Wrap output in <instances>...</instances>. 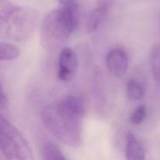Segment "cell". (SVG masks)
Wrapping results in <instances>:
<instances>
[{
    "label": "cell",
    "instance_id": "cell-1",
    "mask_svg": "<svg viewBox=\"0 0 160 160\" xmlns=\"http://www.w3.org/2000/svg\"><path fill=\"white\" fill-rule=\"evenodd\" d=\"M85 113L78 108L61 100L56 105L42 109L41 117L46 129L61 143L78 148L82 143V123Z\"/></svg>",
    "mask_w": 160,
    "mask_h": 160
},
{
    "label": "cell",
    "instance_id": "cell-2",
    "mask_svg": "<svg viewBox=\"0 0 160 160\" xmlns=\"http://www.w3.org/2000/svg\"><path fill=\"white\" fill-rule=\"evenodd\" d=\"M78 24L77 2L62 6L48 12L42 26V39L45 46L56 48L70 38Z\"/></svg>",
    "mask_w": 160,
    "mask_h": 160
},
{
    "label": "cell",
    "instance_id": "cell-3",
    "mask_svg": "<svg viewBox=\"0 0 160 160\" xmlns=\"http://www.w3.org/2000/svg\"><path fill=\"white\" fill-rule=\"evenodd\" d=\"M37 21V13L32 9L16 6L8 0L0 2L2 35L14 40H25L32 34Z\"/></svg>",
    "mask_w": 160,
    "mask_h": 160
},
{
    "label": "cell",
    "instance_id": "cell-4",
    "mask_svg": "<svg viewBox=\"0 0 160 160\" xmlns=\"http://www.w3.org/2000/svg\"><path fill=\"white\" fill-rule=\"evenodd\" d=\"M0 148L5 160H34L29 142L2 114L0 117Z\"/></svg>",
    "mask_w": 160,
    "mask_h": 160
},
{
    "label": "cell",
    "instance_id": "cell-5",
    "mask_svg": "<svg viewBox=\"0 0 160 160\" xmlns=\"http://www.w3.org/2000/svg\"><path fill=\"white\" fill-rule=\"evenodd\" d=\"M78 68L77 53L70 48H63L59 56L58 78L60 81H68L73 78Z\"/></svg>",
    "mask_w": 160,
    "mask_h": 160
},
{
    "label": "cell",
    "instance_id": "cell-6",
    "mask_svg": "<svg viewBox=\"0 0 160 160\" xmlns=\"http://www.w3.org/2000/svg\"><path fill=\"white\" fill-rule=\"evenodd\" d=\"M106 64L112 74L121 77L128 71L129 59L126 52L120 48H114L108 52L106 58Z\"/></svg>",
    "mask_w": 160,
    "mask_h": 160
},
{
    "label": "cell",
    "instance_id": "cell-7",
    "mask_svg": "<svg viewBox=\"0 0 160 160\" xmlns=\"http://www.w3.org/2000/svg\"><path fill=\"white\" fill-rule=\"evenodd\" d=\"M125 154L127 160H146V154L143 145L132 132L126 135Z\"/></svg>",
    "mask_w": 160,
    "mask_h": 160
},
{
    "label": "cell",
    "instance_id": "cell-8",
    "mask_svg": "<svg viewBox=\"0 0 160 160\" xmlns=\"http://www.w3.org/2000/svg\"><path fill=\"white\" fill-rule=\"evenodd\" d=\"M109 10V3L107 1H102L96 7L88 14L86 22V28L89 33L94 32L99 27V24L106 17Z\"/></svg>",
    "mask_w": 160,
    "mask_h": 160
},
{
    "label": "cell",
    "instance_id": "cell-9",
    "mask_svg": "<svg viewBox=\"0 0 160 160\" xmlns=\"http://www.w3.org/2000/svg\"><path fill=\"white\" fill-rule=\"evenodd\" d=\"M42 159L43 160H68L62 150L53 142L45 143L42 148Z\"/></svg>",
    "mask_w": 160,
    "mask_h": 160
},
{
    "label": "cell",
    "instance_id": "cell-10",
    "mask_svg": "<svg viewBox=\"0 0 160 160\" xmlns=\"http://www.w3.org/2000/svg\"><path fill=\"white\" fill-rule=\"evenodd\" d=\"M149 61L153 77L160 85V43L155 45L152 49Z\"/></svg>",
    "mask_w": 160,
    "mask_h": 160
},
{
    "label": "cell",
    "instance_id": "cell-11",
    "mask_svg": "<svg viewBox=\"0 0 160 160\" xmlns=\"http://www.w3.org/2000/svg\"><path fill=\"white\" fill-rule=\"evenodd\" d=\"M20 52L17 46L9 42H2L0 44V59L4 60H13L19 57Z\"/></svg>",
    "mask_w": 160,
    "mask_h": 160
},
{
    "label": "cell",
    "instance_id": "cell-12",
    "mask_svg": "<svg viewBox=\"0 0 160 160\" xmlns=\"http://www.w3.org/2000/svg\"><path fill=\"white\" fill-rule=\"evenodd\" d=\"M127 94L130 99L140 100L143 98L145 91L142 84L134 79H131L127 83Z\"/></svg>",
    "mask_w": 160,
    "mask_h": 160
},
{
    "label": "cell",
    "instance_id": "cell-13",
    "mask_svg": "<svg viewBox=\"0 0 160 160\" xmlns=\"http://www.w3.org/2000/svg\"><path fill=\"white\" fill-rule=\"evenodd\" d=\"M147 110L146 107L145 106H140L134 109V112L131 113V117H130V121L133 123V124H140L143 122L145 120V117H146Z\"/></svg>",
    "mask_w": 160,
    "mask_h": 160
},
{
    "label": "cell",
    "instance_id": "cell-14",
    "mask_svg": "<svg viewBox=\"0 0 160 160\" xmlns=\"http://www.w3.org/2000/svg\"><path fill=\"white\" fill-rule=\"evenodd\" d=\"M0 107H1V110H2L3 109L6 107L8 104V101H7V98H6V95H5L4 91L3 89L2 88V92H1V101H0Z\"/></svg>",
    "mask_w": 160,
    "mask_h": 160
}]
</instances>
